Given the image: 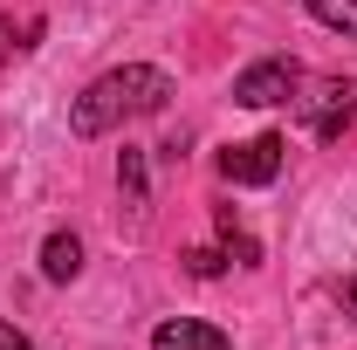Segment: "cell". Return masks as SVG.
Instances as JSON below:
<instances>
[{
  "instance_id": "cell-7",
  "label": "cell",
  "mask_w": 357,
  "mask_h": 350,
  "mask_svg": "<svg viewBox=\"0 0 357 350\" xmlns=\"http://www.w3.org/2000/svg\"><path fill=\"white\" fill-rule=\"evenodd\" d=\"M310 14L337 35H357V0H310Z\"/></svg>"
},
{
  "instance_id": "cell-9",
  "label": "cell",
  "mask_w": 357,
  "mask_h": 350,
  "mask_svg": "<svg viewBox=\"0 0 357 350\" xmlns=\"http://www.w3.org/2000/svg\"><path fill=\"white\" fill-rule=\"evenodd\" d=\"M185 268H192V275H220L227 254H220V248H192V254H185Z\"/></svg>"
},
{
  "instance_id": "cell-4",
  "label": "cell",
  "mask_w": 357,
  "mask_h": 350,
  "mask_svg": "<svg viewBox=\"0 0 357 350\" xmlns=\"http://www.w3.org/2000/svg\"><path fill=\"white\" fill-rule=\"evenodd\" d=\"M296 110H303V124H310V137H344L357 124V89L351 83H323L316 96H296Z\"/></svg>"
},
{
  "instance_id": "cell-6",
  "label": "cell",
  "mask_w": 357,
  "mask_h": 350,
  "mask_svg": "<svg viewBox=\"0 0 357 350\" xmlns=\"http://www.w3.org/2000/svg\"><path fill=\"white\" fill-rule=\"evenodd\" d=\"M42 275L48 282H76L83 275V241L76 234H48L42 241Z\"/></svg>"
},
{
  "instance_id": "cell-10",
  "label": "cell",
  "mask_w": 357,
  "mask_h": 350,
  "mask_svg": "<svg viewBox=\"0 0 357 350\" xmlns=\"http://www.w3.org/2000/svg\"><path fill=\"white\" fill-rule=\"evenodd\" d=\"M0 350H35V344H28V337H21L14 323H0Z\"/></svg>"
},
{
  "instance_id": "cell-3",
  "label": "cell",
  "mask_w": 357,
  "mask_h": 350,
  "mask_svg": "<svg viewBox=\"0 0 357 350\" xmlns=\"http://www.w3.org/2000/svg\"><path fill=\"white\" fill-rule=\"evenodd\" d=\"M282 137H248V144H227L220 151V178L227 185H275L282 178Z\"/></svg>"
},
{
  "instance_id": "cell-2",
  "label": "cell",
  "mask_w": 357,
  "mask_h": 350,
  "mask_svg": "<svg viewBox=\"0 0 357 350\" xmlns=\"http://www.w3.org/2000/svg\"><path fill=\"white\" fill-rule=\"evenodd\" d=\"M296 89H303V69H296L289 55H268V62H248V69L234 76V103L275 110V103H296Z\"/></svg>"
},
{
  "instance_id": "cell-5",
  "label": "cell",
  "mask_w": 357,
  "mask_h": 350,
  "mask_svg": "<svg viewBox=\"0 0 357 350\" xmlns=\"http://www.w3.org/2000/svg\"><path fill=\"white\" fill-rule=\"evenodd\" d=\"M151 350H234V337L213 330V323H199V316H165L151 330Z\"/></svg>"
},
{
  "instance_id": "cell-12",
  "label": "cell",
  "mask_w": 357,
  "mask_h": 350,
  "mask_svg": "<svg viewBox=\"0 0 357 350\" xmlns=\"http://www.w3.org/2000/svg\"><path fill=\"white\" fill-rule=\"evenodd\" d=\"M7 48H21V42H14V35H7V28H0V55H7Z\"/></svg>"
},
{
  "instance_id": "cell-1",
  "label": "cell",
  "mask_w": 357,
  "mask_h": 350,
  "mask_svg": "<svg viewBox=\"0 0 357 350\" xmlns=\"http://www.w3.org/2000/svg\"><path fill=\"white\" fill-rule=\"evenodd\" d=\"M165 96H172V76H165V69L124 62V69L96 76V83L69 103V131L76 137H103V131H117V124H131V117H158Z\"/></svg>"
},
{
  "instance_id": "cell-8",
  "label": "cell",
  "mask_w": 357,
  "mask_h": 350,
  "mask_svg": "<svg viewBox=\"0 0 357 350\" xmlns=\"http://www.w3.org/2000/svg\"><path fill=\"white\" fill-rule=\"evenodd\" d=\"M117 192H124L131 206H144V151H124V158H117Z\"/></svg>"
},
{
  "instance_id": "cell-11",
  "label": "cell",
  "mask_w": 357,
  "mask_h": 350,
  "mask_svg": "<svg viewBox=\"0 0 357 350\" xmlns=\"http://www.w3.org/2000/svg\"><path fill=\"white\" fill-rule=\"evenodd\" d=\"M337 296H344V309H351V316H357V275H351V282H344V289H337Z\"/></svg>"
}]
</instances>
